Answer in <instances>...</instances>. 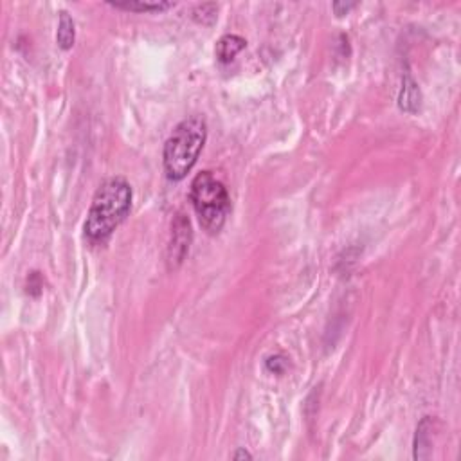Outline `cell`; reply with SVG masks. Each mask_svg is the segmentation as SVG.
<instances>
[{"label":"cell","mask_w":461,"mask_h":461,"mask_svg":"<svg viewBox=\"0 0 461 461\" xmlns=\"http://www.w3.org/2000/svg\"><path fill=\"white\" fill-rule=\"evenodd\" d=\"M132 208V188L127 179L112 177L97 188L85 222V236L94 245L107 243Z\"/></svg>","instance_id":"1"},{"label":"cell","mask_w":461,"mask_h":461,"mask_svg":"<svg viewBox=\"0 0 461 461\" xmlns=\"http://www.w3.org/2000/svg\"><path fill=\"white\" fill-rule=\"evenodd\" d=\"M208 127L200 116L186 117L175 127L164 145V171L168 179L182 180L197 164L205 145Z\"/></svg>","instance_id":"2"},{"label":"cell","mask_w":461,"mask_h":461,"mask_svg":"<svg viewBox=\"0 0 461 461\" xmlns=\"http://www.w3.org/2000/svg\"><path fill=\"white\" fill-rule=\"evenodd\" d=\"M190 199L205 233H219L231 211V199L225 186L211 171H202L191 182Z\"/></svg>","instance_id":"3"},{"label":"cell","mask_w":461,"mask_h":461,"mask_svg":"<svg viewBox=\"0 0 461 461\" xmlns=\"http://www.w3.org/2000/svg\"><path fill=\"white\" fill-rule=\"evenodd\" d=\"M191 240H193V233H191L190 219L182 213L177 214L171 223V238L168 243V267L179 269L182 265L186 254L190 253Z\"/></svg>","instance_id":"4"},{"label":"cell","mask_w":461,"mask_h":461,"mask_svg":"<svg viewBox=\"0 0 461 461\" xmlns=\"http://www.w3.org/2000/svg\"><path fill=\"white\" fill-rule=\"evenodd\" d=\"M247 45L245 38L238 36V34H225L222 38L219 40V44H216V58L222 62V64H229V62H233L234 56L243 51Z\"/></svg>","instance_id":"5"},{"label":"cell","mask_w":461,"mask_h":461,"mask_svg":"<svg viewBox=\"0 0 461 461\" xmlns=\"http://www.w3.org/2000/svg\"><path fill=\"white\" fill-rule=\"evenodd\" d=\"M420 103H422L420 88H418V85L413 79L406 76L402 83V92H400V97H398V105H400L402 110L409 112V114H414L420 108Z\"/></svg>","instance_id":"6"},{"label":"cell","mask_w":461,"mask_h":461,"mask_svg":"<svg viewBox=\"0 0 461 461\" xmlns=\"http://www.w3.org/2000/svg\"><path fill=\"white\" fill-rule=\"evenodd\" d=\"M108 5L117 10L134 11V13H146V11H166L175 5V2H145V0H121V2H108Z\"/></svg>","instance_id":"7"},{"label":"cell","mask_w":461,"mask_h":461,"mask_svg":"<svg viewBox=\"0 0 461 461\" xmlns=\"http://www.w3.org/2000/svg\"><path fill=\"white\" fill-rule=\"evenodd\" d=\"M432 420L425 416L420 422L416 429V438H414V458L423 460L429 456V449H431V436H432Z\"/></svg>","instance_id":"8"},{"label":"cell","mask_w":461,"mask_h":461,"mask_svg":"<svg viewBox=\"0 0 461 461\" xmlns=\"http://www.w3.org/2000/svg\"><path fill=\"white\" fill-rule=\"evenodd\" d=\"M74 40H76V25H74V20L68 16L67 11H62L60 13V24H58V33H56V42L64 51L74 45Z\"/></svg>","instance_id":"9"},{"label":"cell","mask_w":461,"mask_h":461,"mask_svg":"<svg viewBox=\"0 0 461 461\" xmlns=\"http://www.w3.org/2000/svg\"><path fill=\"white\" fill-rule=\"evenodd\" d=\"M265 366H267V369L271 371V373L283 375L285 373L286 366H288V362H286L285 355L277 353V355H271V357L267 359V362H265Z\"/></svg>","instance_id":"10"},{"label":"cell","mask_w":461,"mask_h":461,"mask_svg":"<svg viewBox=\"0 0 461 461\" xmlns=\"http://www.w3.org/2000/svg\"><path fill=\"white\" fill-rule=\"evenodd\" d=\"M42 290H44V282H42L40 272H31L29 276H27V294L38 297Z\"/></svg>","instance_id":"11"},{"label":"cell","mask_w":461,"mask_h":461,"mask_svg":"<svg viewBox=\"0 0 461 461\" xmlns=\"http://www.w3.org/2000/svg\"><path fill=\"white\" fill-rule=\"evenodd\" d=\"M355 5H357V4H340V2H335V4H334L335 15H339V16L346 15V13H348V11L353 10Z\"/></svg>","instance_id":"12"},{"label":"cell","mask_w":461,"mask_h":461,"mask_svg":"<svg viewBox=\"0 0 461 461\" xmlns=\"http://www.w3.org/2000/svg\"><path fill=\"white\" fill-rule=\"evenodd\" d=\"M233 460H253V454L245 451V449H238L233 454Z\"/></svg>","instance_id":"13"}]
</instances>
